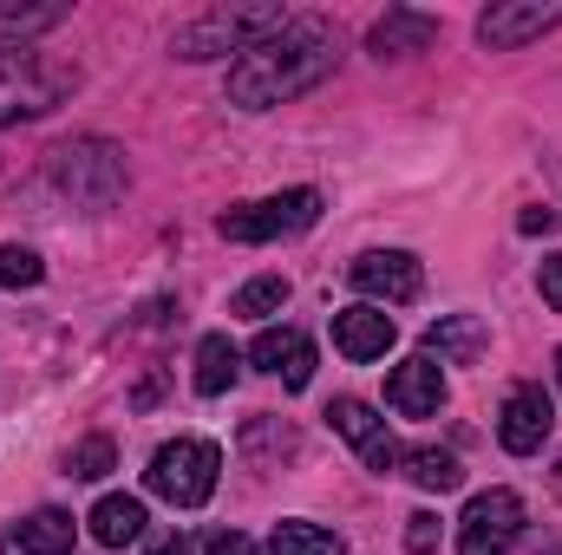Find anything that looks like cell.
I'll return each mask as SVG.
<instances>
[{
  "label": "cell",
  "mask_w": 562,
  "mask_h": 555,
  "mask_svg": "<svg viewBox=\"0 0 562 555\" xmlns=\"http://www.w3.org/2000/svg\"><path fill=\"white\" fill-rule=\"evenodd\" d=\"M203 555H262V550H256V543H249L243 530H216V536L203 543Z\"/></svg>",
  "instance_id": "obj_27"
},
{
  "label": "cell",
  "mask_w": 562,
  "mask_h": 555,
  "mask_svg": "<svg viewBox=\"0 0 562 555\" xmlns=\"http://www.w3.org/2000/svg\"><path fill=\"white\" fill-rule=\"evenodd\" d=\"M72 536H79V523L66 510H33L26 523H13L0 536V555H72Z\"/></svg>",
  "instance_id": "obj_15"
},
{
  "label": "cell",
  "mask_w": 562,
  "mask_h": 555,
  "mask_svg": "<svg viewBox=\"0 0 562 555\" xmlns=\"http://www.w3.org/2000/svg\"><path fill=\"white\" fill-rule=\"evenodd\" d=\"M216 477H223V451H216L210 438L157 444V451H150V471H144L150 497H164V503H177V510H203V503L216 497Z\"/></svg>",
  "instance_id": "obj_2"
},
{
  "label": "cell",
  "mask_w": 562,
  "mask_h": 555,
  "mask_svg": "<svg viewBox=\"0 0 562 555\" xmlns=\"http://www.w3.org/2000/svg\"><path fill=\"white\" fill-rule=\"evenodd\" d=\"M144 503L138 497H99L92 503V517H86V530H92V543L99 550H125V543H138L144 536Z\"/></svg>",
  "instance_id": "obj_17"
},
{
  "label": "cell",
  "mask_w": 562,
  "mask_h": 555,
  "mask_svg": "<svg viewBox=\"0 0 562 555\" xmlns=\"http://www.w3.org/2000/svg\"><path fill=\"white\" fill-rule=\"evenodd\" d=\"M550 490H557V497H562V457H557V471H550Z\"/></svg>",
  "instance_id": "obj_31"
},
{
  "label": "cell",
  "mask_w": 562,
  "mask_h": 555,
  "mask_svg": "<svg viewBox=\"0 0 562 555\" xmlns=\"http://www.w3.org/2000/svg\"><path fill=\"white\" fill-rule=\"evenodd\" d=\"M66 7H0V39H20V33H40V26H59Z\"/></svg>",
  "instance_id": "obj_25"
},
{
  "label": "cell",
  "mask_w": 562,
  "mask_h": 555,
  "mask_svg": "<svg viewBox=\"0 0 562 555\" xmlns=\"http://www.w3.org/2000/svg\"><path fill=\"white\" fill-rule=\"evenodd\" d=\"M144 555H196V543H190L183 530H170V536H150V550Z\"/></svg>",
  "instance_id": "obj_29"
},
{
  "label": "cell",
  "mask_w": 562,
  "mask_h": 555,
  "mask_svg": "<svg viewBox=\"0 0 562 555\" xmlns=\"http://www.w3.org/2000/svg\"><path fill=\"white\" fill-rule=\"evenodd\" d=\"M334 347L347 360H386L393 347V314L386 307H340L334 314Z\"/></svg>",
  "instance_id": "obj_14"
},
{
  "label": "cell",
  "mask_w": 562,
  "mask_h": 555,
  "mask_svg": "<svg viewBox=\"0 0 562 555\" xmlns=\"http://www.w3.org/2000/svg\"><path fill=\"white\" fill-rule=\"evenodd\" d=\"M249 360H256L262 373H276L288 393H301V386L314 380V340H307V333H294V327H269V333H256Z\"/></svg>",
  "instance_id": "obj_11"
},
{
  "label": "cell",
  "mask_w": 562,
  "mask_h": 555,
  "mask_svg": "<svg viewBox=\"0 0 562 555\" xmlns=\"http://www.w3.org/2000/svg\"><path fill=\"white\" fill-rule=\"evenodd\" d=\"M537 281H543V301H550V307L562 314V256H550V262H543V275H537Z\"/></svg>",
  "instance_id": "obj_28"
},
{
  "label": "cell",
  "mask_w": 562,
  "mask_h": 555,
  "mask_svg": "<svg viewBox=\"0 0 562 555\" xmlns=\"http://www.w3.org/2000/svg\"><path fill=\"white\" fill-rule=\"evenodd\" d=\"M550 424H557V406H550L543 386H510V399H504V412H497V444H504L510 457H530V451H543Z\"/></svg>",
  "instance_id": "obj_10"
},
{
  "label": "cell",
  "mask_w": 562,
  "mask_h": 555,
  "mask_svg": "<svg viewBox=\"0 0 562 555\" xmlns=\"http://www.w3.org/2000/svg\"><path fill=\"white\" fill-rule=\"evenodd\" d=\"M438 39V20L431 13H413V7H393L386 20H373V33H367V46L386 59V53H425Z\"/></svg>",
  "instance_id": "obj_18"
},
{
  "label": "cell",
  "mask_w": 562,
  "mask_h": 555,
  "mask_svg": "<svg viewBox=\"0 0 562 555\" xmlns=\"http://www.w3.org/2000/svg\"><path fill=\"white\" fill-rule=\"evenodd\" d=\"M281 20V7H216L196 26L177 33V59H216V53H249L256 39H269Z\"/></svg>",
  "instance_id": "obj_5"
},
{
  "label": "cell",
  "mask_w": 562,
  "mask_h": 555,
  "mask_svg": "<svg viewBox=\"0 0 562 555\" xmlns=\"http://www.w3.org/2000/svg\"><path fill=\"white\" fill-rule=\"evenodd\" d=\"M288 307V281L281 275H256L243 281L236 294H229V314H243V320H269V314H281Z\"/></svg>",
  "instance_id": "obj_22"
},
{
  "label": "cell",
  "mask_w": 562,
  "mask_h": 555,
  "mask_svg": "<svg viewBox=\"0 0 562 555\" xmlns=\"http://www.w3.org/2000/svg\"><path fill=\"white\" fill-rule=\"evenodd\" d=\"M112 464H119L112 438H79V444L66 451V477H72V484H99V477H105Z\"/></svg>",
  "instance_id": "obj_23"
},
{
  "label": "cell",
  "mask_w": 562,
  "mask_h": 555,
  "mask_svg": "<svg viewBox=\"0 0 562 555\" xmlns=\"http://www.w3.org/2000/svg\"><path fill=\"white\" fill-rule=\"evenodd\" d=\"M53 183H59L66 196H79L86 209H105V203L125 190V157L105 138L59 144V150H53Z\"/></svg>",
  "instance_id": "obj_6"
},
{
  "label": "cell",
  "mask_w": 562,
  "mask_h": 555,
  "mask_svg": "<svg viewBox=\"0 0 562 555\" xmlns=\"http://www.w3.org/2000/svg\"><path fill=\"white\" fill-rule=\"evenodd\" d=\"M557 386H562V353H557Z\"/></svg>",
  "instance_id": "obj_32"
},
{
  "label": "cell",
  "mask_w": 562,
  "mask_h": 555,
  "mask_svg": "<svg viewBox=\"0 0 562 555\" xmlns=\"http://www.w3.org/2000/svg\"><path fill=\"white\" fill-rule=\"evenodd\" d=\"M334 66H340V39H334V26H321V20H294V13H288L269 39H256L249 53H236V66H229V105H243V112L288 105V99L314 92Z\"/></svg>",
  "instance_id": "obj_1"
},
{
  "label": "cell",
  "mask_w": 562,
  "mask_h": 555,
  "mask_svg": "<svg viewBox=\"0 0 562 555\" xmlns=\"http://www.w3.org/2000/svg\"><path fill=\"white\" fill-rule=\"evenodd\" d=\"M347 281L367 294V307H406V301H419L425 287V269L419 256H406V249H373V256H360Z\"/></svg>",
  "instance_id": "obj_8"
},
{
  "label": "cell",
  "mask_w": 562,
  "mask_h": 555,
  "mask_svg": "<svg viewBox=\"0 0 562 555\" xmlns=\"http://www.w3.org/2000/svg\"><path fill=\"white\" fill-rule=\"evenodd\" d=\"M327 424L360 451V464H367V471H380V477H386V471H400V457H406V451H400V438L386 431V418L373 412L367 399H334V406H327Z\"/></svg>",
  "instance_id": "obj_9"
},
{
  "label": "cell",
  "mask_w": 562,
  "mask_h": 555,
  "mask_svg": "<svg viewBox=\"0 0 562 555\" xmlns=\"http://www.w3.org/2000/svg\"><path fill=\"white\" fill-rule=\"evenodd\" d=\"M477 353H484V320H477V314H445V320L425 327V360H438V366H471Z\"/></svg>",
  "instance_id": "obj_16"
},
{
  "label": "cell",
  "mask_w": 562,
  "mask_h": 555,
  "mask_svg": "<svg viewBox=\"0 0 562 555\" xmlns=\"http://www.w3.org/2000/svg\"><path fill=\"white\" fill-rule=\"evenodd\" d=\"M400 471H406L419 490H431V497H445V490L464 484V464H458V451H445V444H413V451L400 457Z\"/></svg>",
  "instance_id": "obj_20"
},
{
  "label": "cell",
  "mask_w": 562,
  "mask_h": 555,
  "mask_svg": "<svg viewBox=\"0 0 562 555\" xmlns=\"http://www.w3.org/2000/svg\"><path fill=\"white\" fill-rule=\"evenodd\" d=\"M524 536V497L517 490H477L458 517V555H510Z\"/></svg>",
  "instance_id": "obj_7"
},
{
  "label": "cell",
  "mask_w": 562,
  "mask_h": 555,
  "mask_svg": "<svg viewBox=\"0 0 562 555\" xmlns=\"http://www.w3.org/2000/svg\"><path fill=\"white\" fill-rule=\"evenodd\" d=\"M236 373H243L236 340H229V333H203V347H196V393H203V399H223V393L236 386Z\"/></svg>",
  "instance_id": "obj_19"
},
{
  "label": "cell",
  "mask_w": 562,
  "mask_h": 555,
  "mask_svg": "<svg viewBox=\"0 0 562 555\" xmlns=\"http://www.w3.org/2000/svg\"><path fill=\"white\" fill-rule=\"evenodd\" d=\"M386 406L400 418H431L445 406V373H438V360H406V366H393V380H386Z\"/></svg>",
  "instance_id": "obj_13"
},
{
  "label": "cell",
  "mask_w": 562,
  "mask_h": 555,
  "mask_svg": "<svg viewBox=\"0 0 562 555\" xmlns=\"http://www.w3.org/2000/svg\"><path fill=\"white\" fill-rule=\"evenodd\" d=\"M550 26H562V7L524 0V7H491V13L477 20V39H484L491 53H510V46H524V39H543Z\"/></svg>",
  "instance_id": "obj_12"
},
{
  "label": "cell",
  "mask_w": 562,
  "mask_h": 555,
  "mask_svg": "<svg viewBox=\"0 0 562 555\" xmlns=\"http://www.w3.org/2000/svg\"><path fill=\"white\" fill-rule=\"evenodd\" d=\"M321 223V190H281L262 203H243V209H223V242H281V236H301Z\"/></svg>",
  "instance_id": "obj_4"
},
{
  "label": "cell",
  "mask_w": 562,
  "mask_h": 555,
  "mask_svg": "<svg viewBox=\"0 0 562 555\" xmlns=\"http://www.w3.org/2000/svg\"><path fill=\"white\" fill-rule=\"evenodd\" d=\"M517 229H524V236H557V216H550V209H524Z\"/></svg>",
  "instance_id": "obj_30"
},
{
  "label": "cell",
  "mask_w": 562,
  "mask_h": 555,
  "mask_svg": "<svg viewBox=\"0 0 562 555\" xmlns=\"http://www.w3.org/2000/svg\"><path fill=\"white\" fill-rule=\"evenodd\" d=\"M72 86H79L72 66H53V59H40V53H0V125H13V118H46Z\"/></svg>",
  "instance_id": "obj_3"
},
{
  "label": "cell",
  "mask_w": 562,
  "mask_h": 555,
  "mask_svg": "<svg viewBox=\"0 0 562 555\" xmlns=\"http://www.w3.org/2000/svg\"><path fill=\"white\" fill-rule=\"evenodd\" d=\"M40 275H46V269H40V256H33V249H20V242H7V249H0V287H13V294H20V287H40Z\"/></svg>",
  "instance_id": "obj_24"
},
{
  "label": "cell",
  "mask_w": 562,
  "mask_h": 555,
  "mask_svg": "<svg viewBox=\"0 0 562 555\" xmlns=\"http://www.w3.org/2000/svg\"><path fill=\"white\" fill-rule=\"evenodd\" d=\"M269 555H347V543L334 530H321V523H276Z\"/></svg>",
  "instance_id": "obj_21"
},
{
  "label": "cell",
  "mask_w": 562,
  "mask_h": 555,
  "mask_svg": "<svg viewBox=\"0 0 562 555\" xmlns=\"http://www.w3.org/2000/svg\"><path fill=\"white\" fill-rule=\"evenodd\" d=\"M406 550H413V555H431V550H438V517H431V510L406 517Z\"/></svg>",
  "instance_id": "obj_26"
}]
</instances>
